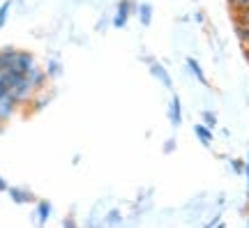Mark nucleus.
I'll list each match as a JSON object with an SVG mask.
<instances>
[{"label": "nucleus", "mask_w": 249, "mask_h": 228, "mask_svg": "<svg viewBox=\"0 0 249 228\" xmlns=\"http://www.w3.org/2000/svg\"><path fill=\"white\" fill-rule=\"evenodd\" d=\"M9 9H12V0H5L2 5H0V28L7 23V14H9Z\"/></svg>", "instance_id": "nucleus-17"}, {"label": "nucleus", "mask_w": 249, "mask_h": 228, "mask_svg": "<svg viewBox=\"0 0 249 228\" xmlns=\"http://www.w3.org/2000/svg\"><path fill=\"white\" fill-rule=\"evenodd\" d=\"M17 55H18V49H14V46H2V49H0V71L12 70Z\"/></svg>", "instance_id": "nucleus-6"}, {"label": "nucleus", "mask_w": 249, "mask_h": 228, "mask_svg": "<svg viewBox=\"0 0 249 228\" xmlns=\"http://www.w3.org/2000/svg\"><path fill=\"white\" fill-rule=\"evenodd\" d=\"M231 166H233V171H235V173H245V168H247V164H242L240 159H233V161H231Z\"/></svg>", "instance_id": "nucleus-19"}, {"label": "nucleus", "mask_w": 249, "mask_h": 228, "mask_svg": "<svg viewBox=\"0 0 249 228\" xmlns=\"http://www.w3.org/2000/svg\"><path fill=\"white\" fill-rule=\"evenodd\" d=\"M7 192H9V196H12V201H14V203H28V201H33V193L26 192V189H18V187H9Z\"/></svg>", "instance_id": "nucleus-11"}, {"label": "nucleus", "mask_w": 249, "mask_h": 228, "mask_svg": "<svg viewBox=\"0 0 249 228\" xmlns=\"http://www.w3.org/2000/svg\"><path fill=\"white\" fill-rule=\"evenodd\" d=\"M33 65H37L33 51H21V49H18V55H17V60H14V67H12V70L18 71V74H26Z\"/></svg>", "instance_id": "nucleus-2"}, {"label": "nucleus", "mask_w": 249, "mask_h": 228, "mask_svg": "<svg viewBox=\"0 0 249 228\" xmlns=\"http://www.w3.org/2000/svg\"><path fill=\"white\" fill-rule=\"evenodd\" d=\"M136 12H139V21H141L143 26H150V23H152V5H150V2H143V5H139V7H136Z\"/></svg>", "instance_id": "nucleus-12"}, {"label": "nucleus", "mask_w": 249, "mask_h": 228, "mask_svg": "<svg viewBox=\"0 0 249 228\" xmlns=\"http://www.w3.org/2000/svg\"><path fill=\"white\" fill-rule=\"evenodd\" d=\"M226 2H229V9H231L233 14H238V12L249 7V0H226Z\"/></svg>", "instance_id": "nucleus-15"}, {"label": "nucleus", "mask_w": 249, "mask_h": 228, "mask_svg": "<svg viewBox=\"0 0 249 228\" xmlns=\"http://www.w3.org/2000/svg\"><path fill=\"white\" fill-rule=\"evenodd\" d=\"M46 76H49V79L60 76V65H58L55 60H49V62H46Z\"/></svg>", "instance_id": "nucleus-18"}, {"label": "nucleus", "mask_w": 249, "mask_h": 228, "mask_svg": "<svg viewBox=\"0 0 249 228\" xmlns=\"http://www.w3.org/2000/svg\"><path fill=\"white\" fill-rule=\"evenodd\" d=\"M235 37L242 44V49H249V26L242 21H235Z\"/></svg>", "instance_id": "nucleus-10"}, {"label": "nucleus", "mask_w": 249, "mask_h": 228, "mask_svg": "<svg viewBox=\"0 0 249 228\" xmlns=\"http://www.w3.org/2000/svg\"><path fill=\"white\" fill-rule=\"evenodd\" d=\"M194 134L198 136V140L203 143L205 148H210V145H213V129H210V127H205L203 123L194 124Z\"/></svg>", "instance_id": "nucleus-8"}, {"label": "nucleus", "mask_w": 249, "mask_h": 228, "mask_svg": "<svg viewBox=\"0 0 249 228\" xmlns=\"http://www.w3.org/2000/svg\"><path fill=\"white\" fill-rule=\"evenodd\" d=\"M245 58H247V62H249V49H245Z\"/></svg>", "instance_id": "nucleus-27"}, {"label": "nucleus", "mask_w": 249, "mask_h": 228, "mask_svg": "<svg viewBox=\"0 0 249 228\" xmlns=\"http://www.w3.org/2000/svg\"><path fill=\"white\" fill-rule=\"evenodd\" d=\"M235 21H242V23H247L249 26V7L242 9V12H238V14H235Z\"/></svg>", "instance_id": "nucleus-20"}, {"label": "nucleus", "mask_w": 249, "mask_h": 228, "mask_svg": "<svg viewBox=\"0 0 249 228\" xmlns=\"http://www.w3.org/2000/svg\"><path fill=\"white\" fill-rule=\"evenodd\" d=\"M132 9H134V2H129V0H120L118 14H116V18H113V26L116 28L127 26V18H129V14H132Z\"/></svg>", "instance_id": "nucleus-5"}, {"label": "nucleus", "mask_w": 249, "mask_h": 228, "mask_svg": "<svg viewBox=\"0 0 249 228\" xmlns=\"http://www.w3.org/2000/svg\"><path fill=\"white\" fill-rule=\"evenodd\" d=\"M49 99H51V92H49L46 88L39 90V92H35V97H33V106L39 111V108H44V106H46V102H49Z\"/></svg>", "instance_id": "nucleus-13"}, {"label": "nucleus", "mask_w": 249, "mask_h": 228, "mask_svg": "<svg viewBox=\"0 0 249 228\" xmlns=\"http://www.w3.org/2000/svg\"><path fill=\"white\" fill-rule=\"evenodd\" d=\"M65 228H76V224H74V219H67V221H65Z\"/></svg>", "instance_id": "nucleus-24"}, {"label": "nucleus", "mask_w": 249, "mask_h": 228, "mask_svg": "<svg viewBox=\"0 0 249 228\" xmlns=\"http://www.w3.org/2000/svg\"><path fill=\"white\" fill-rule=\"evenodd\" d=\"M17 106H18L17 99H14L12 95H7V97H2V99H0V124H5L9 118L14 115Z\"/></svg>", "instance_id": "nucleus-4"}, {"label": "nucleus", "mask_w": 249, "mask_h": 228, "mask_svg": "<svg viewBox=\"0 0 249 228\" xmlns=\"http://www.w3.org/2000/svg\"><path fill=\"white\" fill-rule=\"evenodd\" d=\"M213 228H226V226H224V224H214Z\"/></svg>", "instance_id": "nucleus-26"}, {"label": "nucleus", "mask_w": 249, "mask_h": 228, "mask_svg": "<svg viewBox=\"0 0 249 228\" xmlns=\"http://www.w3.org/2000/svg\"><path fill=\"white\" fill-rule=\"evenodd\" d=\"M150 71H152V76H157V79H160L166 88H173V79H171V74L166 71V67H164L161 62L150 60Z\"/></svg>", "instance_id": "nucleus-7"}, {"label": "nucleus", "mask_w": 249, "mask_h": 228, "mask_svg": "<svg viewBox=\"0 0 249 228\" xmlns=\"http://www.w3.org/2000/svg\"><path fill=\"white\" fill-rule=\"evenodd\" d=\"M201 118H203L205 127H210V129H214V127H217V115H214L213 111H201Z\"/></svg>", "instance_id": "nucleus-16"}, {"label": "nucleus", "mask_w": 249, "mask_h": 228, "mask_svg": "<svg viewBox=\"0 0 249 228\" xmlns=\"http://www.w3.org/2000/svg\"><path fill=\"white\" fill-rule=\"evenodd\" d=\"M187 67H189V71H192V74H194V76L201 81L203 86H208V76H205L203 67L198 65V60H196V58H187Z\"/></svg>", "instance_id": "nucleus-9"}, {"label": "nucleus", "mask_w": 249, "mask_h": 228, "mask_svg": "<svg viewBox=\"0 0 249 228\" xmlns=\"http://www.w3.org/2000/svg\"><path fill=\"white\" fill-rule=\"evenodd\" d=\"M245 173H247V182H249V159H247V168H245Z\"/></svg>", "instance_id": "nucleus-25"}, {"label": "nucleus", "mask_w": 249, "mask_h": 228, "mask_svg": "<svg viewBox=\"0 0 249 228\" xmlns=\"http://www.w3.org/2000/svg\"><path fill=\"white\" fill-rule=\"evenodd\" d=\"M173 150H176V140L169 139V140H166V148H164V152H173Z\"/></svg>", "instance_id": "nucleus-22"}, {"label": "nucleus", "mask_w": 249, "mask_h": 228, "mask_svg": "<svg viewBox=\"0 0 249 228\" xmlns=\"http://www.w3.org/2000/svg\"><path fill=\"white\" fill-rule=\"evenodd\" d=\"M169 120H171V127H176V129H178L180 124H182V104H180V97H178V95L171 97Z\"/></svg>", "instance_id": "nucleus-3"}, {"label": "nucleus", "mask_w": 249, "mask_h": 228, "mask_svg": "<svg viewBox=\"0 0 249 228\" xmlns=\"http://www.w3.org/2000/svg\"><path fill=\"white\" fill-rule=\"evenodd\" d=\"M9 187H7V182H5V180H2V177H0V192H7Z\"/></svg>", "instance_id": "nucleus-23"}, {"label": "nucleus", "mask_w": 249, "mask_h": 228, "mask_svg": "<svg viewBox=\"0 0 249 228\" xmlns=\"http://www.w3.org/2000/svg\"><path fill=\"white\" fill-rule=\"evenodd\" d=\"M108 224H120V212L118 210L108 212Z\"/></svg>", "instance_id": "nucleus-21"}, {"label": "nucleus", "mask_w": 249, "mask_h": 228, "mask_svg": "<svg viewBox=\"0 0 249 228\" xmlns=\"http://www.w3.org/2000/svg\"><path fill=\"white\" fill-rule=\"evenodd\" d=\"M49 214H51V205L46 201H42L39 205H37V217H39V224L44 226L46 224V219H49Z\"/></svg>", "instance_id": "nucleus-14"}, {"label": "nucleus", "mask_w": 249, "mask_h": 228, "mask_svg": "<svg viewBox=\"0 0 249 228\" xmlns=\"http://www.w3.org/2000/svg\"><path fill=\"white\" fill-rule=\"evenodd\" d=\"M26 76H28V81L33 83V88H35L37 92L46 88V81H49V76H46V70H42V67L33 65V67L26 71Z\"/></svg>", "instance_id": "nucleus-1"}]
</instances>
